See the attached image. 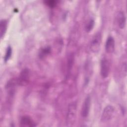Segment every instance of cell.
<instances>
[{
  "mask_svg": "<svg viewBox=\"0 0 127 127\" xmlns=\"http://www.w3.org/2000/svg\"><path fill=\"white\" fill-rule=\"evenodd\" d=\"M44 2L48 6H49L51 8H53V7H54L55 6H56V5H57V1L54 0H45L44 1Z\"/></svg>",
  "mask_w": 127,
  "mask_h": 127,
  "instance_id": "15",
  "label": "cell"
},
{
  "mask_svg": "<svg viewBox=\"0 0 127 127\" xmlns=\"http://www.w3.org/2000/svg\"><path fill=\"white\" fill-rule=\"evenodd\" d=\"M51 52V48L50 46H46L42 48L39 52V57L40 59H43L48 55H49Z\"/></svg>",
  "mask_w": 127,
  "mask_h": 127,
  "instance_id": "11",
  "label": "cell"
},
{
  "mask_svg": "<svg viewBox=\"0 0 127 127\" xmlns=\"http://www.w3.org/2000/svg\"><path fill=\"white\" fill-rule=\"evenodd\" d=\"M30 79V71L27 68H25L23 69L17 80V83L21 86H25L28 84Z\"/></svg>",
  "mask_w": 127,
  "mask_h": 127,
  "instance_id": "2",
  "label": "cell"
},
{
  "mask_svg": "<svg viewBox=\"0 0 127 127\" xmlns=\"http://www.w3.org/2000/svg\"><path fill=\"white\" fill-rule=\"evenodd\" d=\"M110 71V63L106 58H103L100 62V74L102 78H105L109 76Z\"/></svg>",
  "mask_w": 127,
  "mask_h": 127,
  "instance_id": "3",
  "label": "cell"
},
{
  "mask_svg": "<svg viewBox=\"0 0 127 127\" xmlns=\"http://www.w3.org/2000/svg\"><path fill=\"white\" fill-rule=\"evenodd\" d=\"M12 50L11 47L10 46L7 47L4 57V61L5 62H7L9 60V59L10 58L12 54Z\"/></svg>",
  "mask_w": 127,
  "mask_h": 127,
  "instance_id": "14",
  "label": "cell"
},
{
  "mask_svg": "<svg viewBox=\"0 0 127 127\" xmlns=\"http://www.w3.org/2000/svg\"><path fill=\"white\" fill-rule=\"evenodd\" d=\"M77 110V104L75 101L72 102L68 106L67 115L66 120L67 123L70 125L73 124L76 116V113Z\"/></svg>",
  "mask_w": 127,
  "mask_h": 127,
  "instance_id": "1",
  "label": "cell"
},
{
  "mask_svg": "<svg viewBox=\"0 0 127 127\" xmlns=\"http://www.w3.org/2000/svg\"><path fill=\"white\" fill-rule=\"evenodd\" d=\"M115 112L114 108L111 105L107 106L103 111L101 120L103 122L110 121L113 117Z\"/></svg>",
  "mask_w": 127,
  "mask_h": 127,
  "instance_id": "5",
  "label": "cell"
},
{
  "mask_svg": "<svg viewBox=\"0 0 127 127\" xmlns=\"http://www.w3.org/2000/svg\"><path fill=\"white\" fill-rule=\"evenodd\" d=\"M116 21L119 27L121 29L125 28L126 23V16L124 11H119L116 16Z\"/></svg>",
  "mask_w": 127,
  "mask_h": 127,
  "instance_id": "7",
  "label": "cell"
},
{
  "mask_svg": "<svg viewBox=\"0 0 127 127\" xmlns=\"http://www.w3.org/2000/svg\"><path fill=\"white\" fill-rule=\"evenodd\" d=\"M73 61H74V57L73 55H70L67 61V73H69L71 69L72 68V67L73 64Z\"/></svg>",
  "mask_w": 127,
  "mask_h": 127,
  "instance_id": "13",
  "label": "cell"
},
{
  "mask_svg": "<svg viewBox=\"0 0 127 127\" xmlns=\"http://www.w3.org/2000/svg\"><path fill=\"white\" fill-rule=\"evenodd\" d=\"M90 106L91 98L90 96L88 95L85 98L81 108V115L83 118H86L88 116L90 109Z\"/></svg>",
  "mask_w": 127,
  "mask_h": 127,
  "instance_id": "6",
  "label": "cell"
},
{
  "mask_svg": "<svg viewBox=\"0 0 127 127\" xmlns=\"http://www.w3.org/2000/svg\"><path fill=\"white\" fill-rule=\"evenodd\" d=\"M95 22L93 19L91 18L85 25V29L86 32H90L93 28Z\"/></svg>",
  "mask_w": 127,
  "mask_h": 127,
  "instance_id": "12",
  "label": "cell"
},
{
  "mask_svg": "<svg viewBox=\"0 0 127 127\" xmlns=\"http://www.w3.org/2000/svg\"><path fill=\"white\" fill-rule=\"evenodd\" d=\"M115 50V40L112 36H109L105 43V51L107 53H112Z\"/></svg>",
  "mask_w": 127,
  "mask_h": 127,
  "instance_id": "9",
  "label": "cell"
},
{
  "mask_svg": "<svg viewBox=\"0 0 127 127\" xmlns=\"http://www.w3.org/2000/svg\"><path fill=\"white\" fill-rule=\"evenodd\" d=\"M7 22L5 19H1L0 21V37L2 39L7 29Z\"/></svg>",
  "mask_w": 127,
  "mask_h": 127,
  "instance_id": "10",
  "label": "cell"
},
{
  "mask_svg": "<svg viewBox=\"0 0 127 127\" xmlns=\"http://www.w3.org/2000/svg\"><path fill=\"white\" fill-rule=\"evenodd\" d=\"M36 126L35 123L28 116L22 117L20 121V126L23 127H33Z\"/></svg>",
  "mask_w": 127,
  "mask_h": 127,
  "instance_id": "8",
  "label": "cell"
},
{
  "mask_svg": "<svg viewBox=\"0 0 127 127\" xmlns=\"http://www.w3.org/2000/svg\"><path fill=\"white\" fill-rule=\"evenodd\" d=\"M121 69L123 73V75L126 76L127 75V62L126 61H123L121 65Z\"/></svg>",
  "mask_w": 127,
  "mask_h": 127,
  "instance_id": "16",
  "label": "cell"
},
{
  "mask_svg": "<svg viewBox=\"0 0 127 127\" xmlns=\"http://www.w3.org/2000/svg\"><path fill=\"white\" fill-rule=\"evenodd\" d=\"M101 42V35L100 32H98L94 35L91 40L90 45V50L93 53H97L100 49Z\"/></svg>",
  "mask_w": 127,
  "mask_h": 127,
  "instance_id": "4",
  "label": "cell"
}]
</instances>
